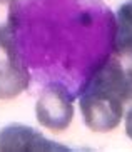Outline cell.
<instances>
[{
    "instance_id": "cell-6",
    "label": "cell",
    "mask_w": 132,
    "mask_h": 152,
    "mask_svg": "<svg viewBox=\"0 0 132 152\" xmlns=\"http://www.w3.org/2000/svg\"><path fill=\"white\" fill-rule=\"evenodd\" d=\"M17 25V0H0V35L15 34Z\"/></svg>"
},
{
    "instance_id": "cell-7",
    "label": "cell",
    "mask_w": 132,
    "mask_h": 152,
    "mask_svg": "<svg viewBox=\"0 0 132 152\" xmlns=\"http://www.w3.org/2000/svg\"><path fill=\"white\" fill-rule=\"evenodd\" d=\"M124 119H125V132L129 139L132 140V75L129 80V89H127V99H125V112H124Z\"/></svg>"
},
{
    "instance_id": "cell-2",
    "label": "cell",
    "mask_w": 132,
    "mask_h": 152,
    "mask_svg": "<svg viewBox=\"0 0 132 152\" xmlns=\"http://www.w3.org/2000/svg\"><path fill=\"white\" fill-rule=\"evenodd\" d=\"M37 121L54 132L65 130L74 117V97L62 84H48L35 105Z\"/></svg>"
},
{
    "instance_id": "cell-5",
    "label": "cell",
    "mask_w": 132,
    "mask_h": 152,
    "mask_svg": "<svg viewBox=\"0 0 132 152\" xmlns=\"http://www.w3.org/2000/svg\"><path fill=\"white\" fill-rule=\"evenodd\" d=\"M114 55L125 72L132 75V0L117 9L114 34Z\"/></svg>"
},
{
    "instance_id": "cell-1",
    "label": "cell",
    "mask_w": 132,
    "mask_h": 152,
    "mask_svg": "<svg viewBox=\"0 0 132 152\" xmlns=\"http://www.w3.org/2000/svg\"><path fill=\"white\" fill-rule=\"evenodd\" d=\"M131 74L114 55L107 57L85 80L79 94V105L84 122L90 130H114L125 112V99Z\"/></svg>"
},
{
    "instance_id": "cell-3",
    "label": "cell",
    "mask_w": 132,
    "mask_h": 152,
    "mask_svg": "<svg viewBox=\"0 0 132 152\" xmlns=\"http://www.w3.org/2000/svg\"><path fill=\"white\" fill-rule=\"evenodd\" d=\"M30 84V75L13 44V37L0 35V100L20 95Z\"/></svg>"
},
{
    "instance_id": "cell-4",
    "label": "cell",
    "mask_w": 132,
    "mask_h": 152,
    "mask_svg": "<svg viewBox=\"0 0 132 152\" xmlns=\"http://www.w3.org/2000/svg\"><path fill=\"white\" fill-rule=\"evenodd\" d=\"M0 151L2 152H54V151H69V147L57 142L48 140L34 127L22 124L5 125L0 130Z\"/></svg>"
}]
</instances>
